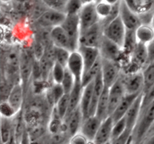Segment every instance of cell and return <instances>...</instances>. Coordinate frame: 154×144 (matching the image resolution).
<instances>
[{
  "label": "cell",
  "mask_w": 154,
  "mask_h": 144,
  "mask_svg": "<svg viewBox=\"0 0 154 144\" xmlns=\"http://www.w3.org/2000/svg\"><path fill=\"white\" fill-rule=\"evenodd\" d=\"M153 122L154 101L141 110L136 125L132 130V136L135 143H140L144 140Z\"/></svg>",
  "instance_id": "obj_1"
},
{
  "label": "cell",
  "mask_w": 154,
  "mask_h": 144,
  "mask_svg": "<svg viewBox=\"0 0 154 144\" xmlns=\"http://www.w3.org/2000/svg\"><path fill=\"white\" fill-rule=\"evenodd\" d=\"M103 34L107 38L123 48L127 34V29L120 16H117L104 26Z\"/></svg>",
  "instance_id": "obj_2"
},
{
  "label": "cell",
  "mask_w": 154,
  "mask_h": 144,
  "mask_svg": "<svg viewBox=\"0 0 154 144\" xmlns=\"http://www.w3.org/2000/svg\"><path fill=\"white\" fill-rule=\"evenodd\" d=\"M62 26L66 31L69 38L71 49L72 51L78 50L79 47V40L81 36L79 16L78 15H66Z\"/></svg>",
  "instance_id": "obj_3"
},
{
  "label": "cell",
  "mask_w": 154,
  "mask_h": 144,
  "mask_svg": "<svg viewBox=\"0 0 154 144\" xmlns=\"http://www.w3.org/2000/svg\"><path fill=\"white\" fill-rule=\"evenodd\" d=\"M119 62L101 58V74L105 88H111L121 76Z\"/></svg>",
  "instance_id": "obj_4"
},
{
  "label": "cell",
  "mask_w": 154,
  "mask_h": 144,
  "mask_svg": "<svg viewBox=\"0 0 154 144\" xmlns=\"http://www.w3.org/2000/svg\"><path fill=\"white\" fill-rule=\"evenodd\" d=\"M100 57L104 59L118 62L123 55V49L114 41L107 38L105 36L102 37L99 46Z\"/></svg>",
  "instance_id": "obj_5"
},
{
  "label": "cell",
  "mask_w": 154,
  "mask_h": 144,
  "mask_svg": "<svg viewBox=\"0 0 154 144\" xmlns=\"http://www.w3.org/2000/svg\"><path fill=\"white\" fill-rule=\"evenodd\" d=\"M103 37V26L101 22L81 33L79 46L99 48Z\"/></svg>",
  "instance_id": "obj_6"
},
{
  "label": "cell",
  "mask_w": 154,
  "mask_h": 144,
  "mask_svg": "<svg viewBox=\"0 0 154 144\" xmlns=\"http://www.w3.org/2000/svg\"><path fill=\"white\" fill-rule=\"evenodd\" d=\"M126 94H140L143 92L144 80L142 70L128 73L121 76Z\"/></svg>",
  "instance_id": "obj_7"
},
{
  "label": "cell",
  "mask_w": 154,
  "mask_h": 144,
  "mask_svg": "<svg viewBox=\"0 0 154 144\" xmlns=\"http://www.w3.org/2000/svg\"><path fill=\"white\" fill-rule=\"evenodd\" d=\"M81 33L100 22L96 10V3L84 4L78 14Z\"/></svg>",
  "instance_id": "obj_8"
},
{
  "label": "cell",
  "mask_w": 154,
  "mask_h": 144,
  "mask_svg": "<svg viewBox=\"0 0 154 144\" xmlns=\"http://www.w3.org/2000/svg\"><path fill=\"white\" fill-rule=\"evenodd\" d=\"M119 16L123 21L127 31H135L141 24H142L140 15L131 10L123 0L120 3Z\"/></svg>",
  "instance_id": "obj_9"
},
{
  "label": "cell",
  "mask_w": 154,
  "mask_h": 144,
  "mask_svg": "<svg viewBox=\"0 0 154 144\" xmlns=\"http://www.w3.org/2000/svg\"><path fill=\"white\" fill-rule=\"evenodd\" d=\"M66 14L65 12L49 8L43 12L38 18V23L44 28H53L58 26H61L65 20Z\"/></svg>",
  "instance_id": "obj_10"
},
{
  "label": "cell",
  "mask_w": 154,
  "mask_h": 144,
  "mask_svg": "<svg viewBox=\"0 0 154 144\" xmlns=\"http://www.w3.org/2000/svg\"><path fill=\"white\" fill-rule=\"evenodd\" d=\"M66 68L74 76L75 82H82V78L84 72V64L82 56L79 51L75 50L71 52Z\"/></svg>",
  "instance_id": "obj_11"
},
{
  "label": "cell",
  "mask_w": 154,
  "mask_h": 144,
  "mask_svg": "<svg viewBox=\"0 0 154 144\" xmlns=\"http://www.w3.org/2000/svg\"><path fill=\"white\" fill-rule=\"evenodd\" d=\"M84 119V115L80 106L65 118V128L70 137L80 131Z\"/></svg>",
  "instance_id": "obj_12"
},
{
  "label": "cell",
  "mask_w": 154,
  "mask_h": 144,
  "mask_svg": "<svg viewBox=\"0 0 154 144\" xmlns=\"http://www.w3.org/2000/svg\"><path fill=\"white\" fill-rule=\"evenodd\" d=\"M126 92L124 85L122 81L121 76L120 79L109 88V112L110 116L112 115L114 111L118 106Z\"/></svg>",
  "instance_id": "obj_13"
},
{
  "label": "cell",
  "mask_w": 154,
  "mask_h": 144,
  "mask_svg": "<svg viewBox=\"0 0 154 144\" xmlns=\"http://www.w3.org/2000/svg\"><path fill=\"white\" fill-rule=\"evenodd\" d=\"M24 91H25V88L23 86V84L21 83V82H18L14 84V86L11 87L8 94L6 100L17 112H20L21 110H23Z\"/></svg>",
  "instance_id": "obj_14"
},
{
  "label": "cell",
  "mask_w": 154,
  "mask_h": 144,
  "mask_svg": "<svg viewBox=\"0 0 154 144\" xmlns=\"http://www.w3.org/2000/svg\"><path fill=\"white\" fill-rule=\"evenodd\" d=\"M78 51L82 56L84 64V72L90 70L99 59H100V52L99 48L90 47V46H79Z\"/></svg>",
  "instance_id": "obj_15"
},
{
  "label": "cell",
  "mask_w": 154,
  "mask_h": 144,
  "mask_svg": "<svg viewBox=\"0 0 154 144\" xmlns=\"http://www.w3.org/2000/svg\"><path fill=\"white\" fill-rule=\"evenodd\" d=\"M102 120L96 115L90 116L84 119L80 132L82 133L90 141H93L98 130L102 124Z\"/></svg>",
  "instance_id": "obj_16"
},
{
  "label": "cell",
  "mask_w": 154,
  "mask_h": 144,
  "mask_svg": "<svg viewBox=\"0 0 154 144\" xmlns=\"http://www.w3.org/2000/svg\"><path fill=\"white\" fill-rule=\"evenodd\" d=\"M114 121L111 116L108 117L106 119L102 122L97 134L93 140L95 144H105L111 140Z\"/></svg>",
  "instance_id": "obj_17"
},
{
  "label": "cell",
  "mask_w": 154,
  "mask_h": 144,
  "mask_svg": "<svg viewBox=\"0 0 154 144\" xmlns=\"http://www.w3.org/2000/svg\"><path fill=\"white\" fill-rule=\"evenodd\" d=\"M50 38L54 46L72 51L69 38L62 26L51 28L50 32Z\"/></svg>",
  "instance_id": "obj_18"
},
{
  "label": "cell",
  "mask_w": 154,
  "mask_h": 144,
  "mask_svg": "<svg viewBox=\"0 0 154 144\" xmlns=\"http://www.w3.org/2000/svg\"><path fill=\"white\" fill-rule=\"evenodd\" d=\"M143 92H141L138 96L132 106L127 111L126 114L125 115V119H126V124H127V128L129 130H133L135 125L137 124L138 118H139L140 112L141 110V103H142Z\"/></svg>",
  "instance_id": "obj_19"
},
{
  "label": "cell",
  "mask_w": 154,
  "mask_h": 144,
  "mask_svg": "<svg viewBox=\"0 0 154 144\" xmlns=\"http://www.w3.org/2000/svg\"><path fill=\"white\" fill-rule=\"evenodd\" d=\"M34 62H32L31 58L26 52H22L20 56V78L23 86H26L32 75V68Z\"/></svg>",
  "instance_id": "obj_20"
},
{
  "label": "cell",
  "mask_w": 154,
  "mask_h": 144,
  "mask_svg": "<svg viewBox=\"0 0 154 144\" xmlns=\"http://www.w3.org/2000/svg\"><path fill=\"white\" fill-rule=\"evenodd\" d=\"M140 94H126V95L123 97L120 103L117 106L115 110L114 111L112 115L111 116L114 122H116L125 116L127 111L129 110L130 106H132L135 99L138 98V96Z\"/></svg>",
  "instance_id": "obj_21"
},
{
  "label": "cell",
  "mask_w": 154,
  "mask_h": 144,
  "mask_svg": "<svg viewBox=\"0 0 154 144\" xmlns=\"http://www.w3.org/2000/svg\"><path fill=\"white\" fill-rule=\"evenodd\" d=\"M137 43L147 46L154 38V28L150 23H142L135 29Z\"/></svg>",
  "instance_id": "obj_22"
},
{
  "label": "cell",
  "mask_w": 154,
  "mask_h": 144,
  "mask_svg": "<svg viewBox=\"0 0 154 144\" xmlns=\"http://www.w3.org/2000/svg\"><path fill=\"white\" fill-rule=\"evenodd\" d=\"M130 56L132 64L138 68H141L143 69L148 63L147 46L145 45L137 43Z\"/></svg>",
  "instance_id": "obj_23"
},
{
  "label": "cell",
  "mask_w": 154,
  "mask_h": 144,
  "mask_svg": "<svg viewBox=\"0 0 154 144\" xmlns=\"http://www.w3.org/2000/svg\"><path fill=\"white\" fill-rule=\"evenodd\" d=\"M104 89H105V86H104L103 80H102V74L100 72L99 75L96 77V79L94 80L93 98H92L91 106H90V112H89V116L96 115L98 102H99V99L102 96Z\"/></svg>",
  "instance_id": "obj_24"
},
{
  "label": "cell",
  "mask_w": 154,
  "mask_h": 144,
  "mask_svg": "<svg viewBox=\"0 0 154 144\" xmlns=\"http://www.w3.org/2000/svg\"><path fill=\"white\" fill-rule=\"evenodd\" d=\"M93 86H94V80L83 87L82 95H81V103H80V108L82 111L84 118L89 116V112H90L92 98H93Z\"/></svg>",
  "instance_id": "obj_25"
},
{
  "label": "cell",
  "mask_w": 154,
  "mask_h": 144,
  "mask_svg": "<svg viewBox=\"0 0 154 144\" xmlns=\"http://www.w3.org/2000/svg\"><path fill=\"white\" fill-rule=\"evenodd\" d=\"M96 116L102 121L110 116L109 112V88H105L98 102Z\"/></svg>",
  "instance_id": "obj_26"
},
{
  "label": "cell",
  "mask_w": 154,
  "mask_h": 144,
  "mask_svg": "<svg viewBox=\"0 0 154 144\" xmlns=\"http://www.w3.org/2000/svg\"><path fill=\"white\" fill-rule=\"evenodd\" d=\"M126 5L138 14L150 13L154 10V6L148 0H123Z\"/></svg>",
  "instance_id": "obj_27"
},
{
  "label": "cell",
  "mask_w": 154,
  "mask_h": 144,
  "mask_svg": "<svg viewBox=\"0 0 154 144\" xmlns=\"http://www.w3.org/2000/svg\"><path fill=\"white\" fill-rule=\"evenodd\" d=\"M83 92V86L81 82H75L72 91L69 94V108L66 117L74 110L80 106L81 95Z\"/></svg>",
  "instance_id": "obj_28"
},
{
  "label": "cell",
  "mask_w": 154,
  "mask_h": 144,
  "mask_svg": "<svg viewBox=\"0 0 154 144\" xmlns=\"http://www.w3.org/2000/svg\"><path fill=\"white\" fill-rule=\"evenodd\" d=\"M13 118H7L1 117V140L2 144L8 142L13 136Z\"/></svg>",
  "instance_id": "obj_29"
},
{
  "label": "cell",
  "mask_w": 154,
  "mask_h": 144,
  "mask_svg": "<svg viewBox=\"0 0 154 144\" xmlns=\"http://www.w3.org/2000/svg\"><path fill=\"white\" fill-rule=\"evenodd\" d=\"M142 74L144 80V87L143 92H145L154 85V61L149 62L142 69Z\"/></svg>",
  "instance_id": "obj_30"
},
{
  "label": "cell",
  "mask_w": 154,
  "mask_h": 144,
  "mask_svg": "<svg viewBox=\"0 0 154 144\" xmlns=\"http://www.w3.org/2000/svg\"><path fill=\"white\" fill-rule=\"evenodd\" d=\"M101 72V58L90 70L84 74L82 78V86L83 87L87 86L90 82H93L96 76Z\"/></svg>",
  "instance_id": "obj_31"
},
{
  "label": "cell",
  "mask_w": 154,
  "mask_h": 144,
  "mask_svg": "<svg viewBox=\"0 0 154 144\" xmlns=\"http://www.w3.org/2000/svg\"><path fill=\"white\" fill-rule=\"evenodd\" d=\"M72 51L61 47L54 46V58L55 62H58L66 68Z\"/></svg>",
  "instance_id": "obj_32"
},
{
  "label": "cell",
  "mask_w": 154,
  "mask_h": 144,
  "mask_svg": "<svg viewBox=\"0 0 154 144\" xmlns=\"http://www.w3.org/2000/svg\"><path fill=\"white\" fill-rule=\"evenodd\" d=\"M84 5L82 0H66L64 12L66 15H78Z\"/></svg>",
  "instance_id": "obj_33"
},
{
  "label": "cell",
  "mask_w": 154,
  "mask_h": 144,
  "mask_svg": "<svg viewBox=\"0 0 154 144\" xmlns=\"http://www.w3.org/2000/svg\"><path fill=\"white\" fill-rule=\"evenodd\" d=\"M66 93H65V91L61 84H53L52 86L49 89V94H48V97H50L53 106H55L56 104L62 98V97Z\"/></svg>",
  "instance_id": "obj_34"
},
{
  "label": "cell",
  "mask_w": 154,
  "mask_h": 144,
  "mask_svg": "<svg viewBox=\"0 0 154 144\" xmlns=\"http://www.w3.org/2000/svg\"><path fill=\"white\" fill-rule=\"evenodd\" d=\"M66 68L58 62H54L51 70V77L54 83L61 84L65 76Z\"/></svg>",
  "instance_id": "obj_35"
},
{
  "label": "cell",
  "mask_w": 154,
  "mask_h": 144,
  "mask_svg": "<svg viewBox=\"0 0 154 144\" xmlns=\"http://www.w3.org/2000/svg\"><path fill=\"white\" fill-rule=\"evenodd\" d=\"M54 107L63 119H65L69 108V94H65L62 98L56 104Z\"/></svg>",
  "instance_id": "obj_36"
},
{
  "label": "cell",
  "mask_w": 154,
  "mask_h": 144,
  "mask_svg": "<svg viewBox=\"0 0 154 144\" xmlns=\"http://www.w3.org/2000/svg\"><path fill=\"white\" fill-rule=\"evenodd\" d=\"M17 111L9 104L7 100H2L0 104V113L1 117L7 118H12L17 115Z\"/></svg>",
  "instance_id": "obj_37"
},
{
  "label": "cell",
  "mask_w": 154,
  "mask_h": 144,
  "mask_svg": "<svg viewBox=\"0 0 154 144\" xmlns=\"http://www.w3.org/2000/svg\"><path fill=\"white\" fill-rule=\"evenodd\" d=\"M75 84V80L73 75L71 74V72L66 68L65 76L63 77V81L61 82V85L64 89L66 94H70L74 88V86Z\"/></svg>",
  "instance_id": "obj_38"
},
{
  "label": "cell",
  "mask_w": 154,
  "mask_h": 144,
  "mask_svg": "<svg viewBox=\"0 0 154 144\" xmlns=\"http://www.w3.org/2000/svg\"><path fill=\"white\" fill-rule=\"evenodd\" d=\"M127 128V124H126L125 117L120 118V120L114 122V127H113L112 135H111V141L115 140L119 136L124 133Z\"/></svg>",
  "instance_id": "obj_39"
},
{
  "label": "cell",
  "mask_w": 154,
  "mask_h": 144,
  "mask_svg": "<svg viewBox=\"0 0 154 144\" xmlns=\"http://www.w3.org/2000/svg\"><path fill=\"white\" fill-rule=\"evenodd\" d=\"M154 101V85L152 86L150 88L143 92L142 103H141V110L147 107L152 102Z\"/></svg>",
  "instance_id": "obj_40"
},
{
  "label": "cell",
  "mask_w": 154,
  "mask_h": 144,
  "mask_svg": "<svg viewBox=\"0 0 154 144\" xmlns=\"http://www.w3.org/2000/svg\"><path fill=\"white\" fill-rule=\"evenodd\" d=\"M49 8L64 12L66 0H41Z\"/></svg>",
  "instance_id": "obj_41"
},
{
  "label": "cell",
  "mask_w": 154,
  "mask_h": 144,
  "mask_svg": "<svg viewBox=\"0 0 154 144\" xmlns=\"http://www.w3.org/2000/svg\"><path fill=\"white\" fill-rule=\"evenodd\" d=\"M90 142L91 141L80 131L71 136L69 140V144H90Z\"/></svg>",
  "instance_id": "obj_42"
},
{
  "label": "cell",
  "mask_w": 154,
  "mask_h": 144,
  "mask_svg": "<svg viewBox=\"0 0 154 144\" xmlns=\"http://www.w3.org/2000/svg\"><path fill=\"white\" fill-rule=\"evenodd\" d=\"M132 130H129V129H126V131L123 134H122L120 136L116 138L115 140H112L113 144H128L129 140L132 137Z\"/></svg>",
  "instance_id": "obj_43"
},
{
  "label": "cell",
  "mask_w": 154,
  "mask_h": 144,
  "mask_svg": "<svg viewBox=\"0 0 154 144\" xmlns=\"http://www.w3.org/2000/svg\"><path fill=\"white\" fill-rule=\"evenodd\" d=\"M147 58H148V63L154 61V38L152 41L147 46ZM147 63V64H148Z\"/></svg>",
  "instance_id": "obj_44"
},
{
  "label": "cell",
  "mask_w": 154,
  "mask_h": 144,
  "mask_svg": "<svg viewBox=\"0 0 154 144\" xmlns=\"http://www.w3.org/2000/svg\"><path fill=\"white\" fill-rule=\"evenodd\" d=\"M141 144H154V134L144 138Z\"/></svg>",
  "instance_id": "obj_45"
},
{
  "label": "cell",
  "mask_w": 154,
  "mask_h": 144,
  "mask_svg": "<svg viewBox=\"0 0 154 144\" xmlns=\"http://www.w3.org/2000/svg\"><path fill=\"white\" fill-rule=\"evenodd\" d=\"M103 1H105V2L108 3V4H111V5L114 6V5H117V4H120V2H121L122 0H103Z\"/></svg>",
  "instance_id": "obj_46"
},
{
  "label": "cell",
  "mask_w": 154,
  "mask_h": 144,
  "mask_svg": "<svg viewBox=\"0 0 154 144\" xmlns=\"http://www.w3.org/2000/svg\"><path fill=\"white\" fill-rule=\"evenodd\" d=\"M154 134V122L153 123V124L151 125V127H150V128L149 129L148 132H147V135H146L145 137H147V136H151V135H153Z\"/></svg>",
  "instance_id": "obj_47"
},
{
  "label": "cell",
  "mask_w": 154,
  "mask_h": 144,
  "mask_svg": "<svg viewBox=\"0 0 154 144\" xmlns=\"http://www.w3.org/2000/svg\"><path fill=\"white\" fill-rule=\"evenodd\" d=\"M84 4H90V3H96L97 0H82Z\"/></svg>",
  "instance_id": "obj_48"
},
{
  "label": "cell",
  "mask_w": 154,
  "mask_h": 144,
  "mask_svg": "<svg viewBox=\"0 0 154 144\" xmlns=\"http://www.w3.org/2000/svg\"><path fill=\"white\" fill-rule=\"evenodd\" d=\"M6 144H17V142H16V141H15V140L14 139V137H13L11 140L10 141H9L8 142H7Z\"/></svg>",
  "instance_id": "obj_49"
},
{
  "label": "cell",
  "mask_w": 154,
  "mask_h": 144,
  "mask_svg": "<svg viewBox=\"0 0 154 144\" xmlns=\"http://www.w3.org/2000/svg\"><path fill=\"white\" fill-rule=\"evenodd\" d=\"M151 25L153 26L154 28V10H153V14H152V20H151Z\"/></svg>",
  "instance_id": "obj_50"
},
{
  "label": "cell",
  "mask_w": 154,
  "mask_h": 144,
  "mask_svg": "<svg viewBox=\"0 0 154 144\" xmlns=\"http://www.w3.org/2000/svg\"><path fill=\"white\" fill-rule=\"evenodd\" d=\"M148 1L150 2L152 4H153V6H154V0H148Z\"/></svg>",
  "instance_id": "obj_51"
},
{
  "label": "cell",
  "mask_w": 154,
  "mask_h": 144,
  "mask_svg": "<svg viewBox=\"0 0 154 144\" xmlns=\"http://www.w3.org/2000/svg\"><path fill=\"white\" fill-rule=\"evenodd\" d=\"M105 144H113V143H112V142H111V141H109V142H106V143H105Z\"/></svg>",
  "instance_id": "obj_52"
},
{
  "label": "cell",
  "mask_w": 154,
  "mask_h": 144,
  "mask_svg": "<svg viewBox=\"0 0 154 144\" xmlns=\"http://www.w3.org/2000/svg\"><path fill=\"white\" fill-rule=\"evenodd\" d=\"M9 1V0H2V2H8Z\"/></svg>",
  "instance_id": "obj_53"
},
{
  "label": "cell",
  "mask_w": 154,
  "mask_h": 144,
  "mask_svg": "<svg viewBox=\"0 0 154 144\" xmlns=\"http://www.w3.org/2000/svg\"><path fill=\"white\" fill-rule=\"evenodd\" d=\"M90 144H95L94 142H93V141H91V142H90Z\"/></svg>",
  "instance_id": "obj_54"
},
{
  "label": "cell",
  "mask_w": 154,
  "mask_h": 144,
  "mask_svg": "<svg viewBox=\"0 0 154 144\" xmlns=\"http://www.w3.org/2000/svg\"><path fill=\"white\" fill-rule=\"evenodd\" d=\"M99 1H102V0H97V1H96V2H99Z\"/></svg>",
  "instance_id": "obj_55"
},
{
  "label": "cell",
  "mask_w": 154,
  "mask_h": 144,
  "mask_svg": "<svg viewBox=\"0 0 154 144\" xmlns=\"http://www.w3.org/2000/svg\"><path fill=\"white\" fill-rule=\"evenodd\" d=\"M63 144H69V142H67V143H63Z\"/></svg>",
  "instance_id": "obj_56"
},
{
  "label": "cell",
  "mask_w": 154,
  "mask_h": 144,
  "mask_svg": "<svg viewBox=\"0 0 154 144\" xmlns=\"http://www.w3.org/2000/svg\"><path fill=\"white\" fill-rule=\"evenodd\" d=\"M135 144H141V142H140V143H135Z\"/></svg>",
  "instance_id": "obj_57"
}]
</instances>
